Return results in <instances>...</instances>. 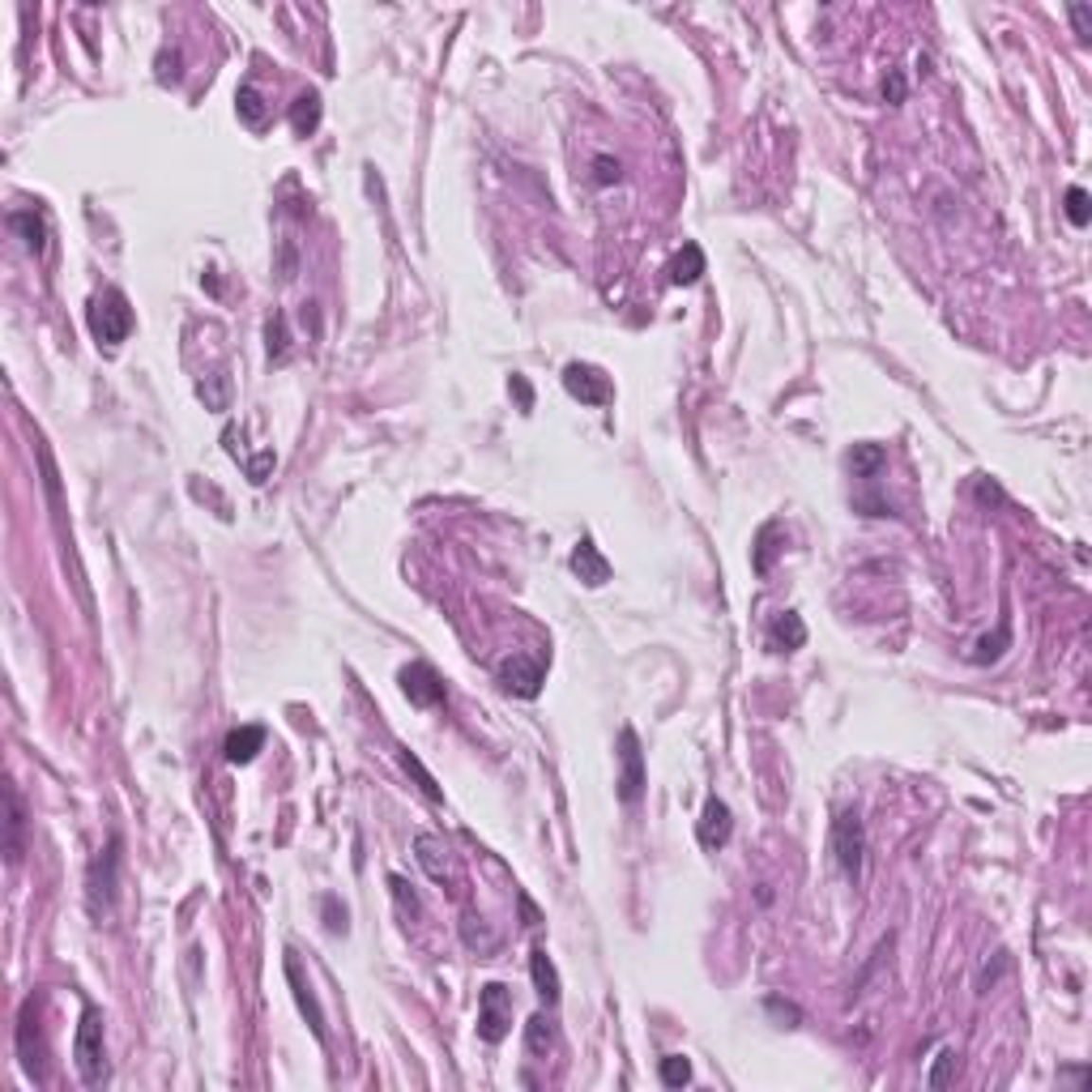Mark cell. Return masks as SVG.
Segmentation results:
<instances>
[{
	"label": "cell",
	"mask_w": 1092,
	"mask_h": 1092,
	"mask_svg": "<svg viewBox=\"0 0 1092 1092\" xmlns=\"http://www.w3.org/2000/svg\"><path fill=\"white\" fill-rule=\"evenodd\" d=\"M116 892H120V836L107 841V850H98V858L90 862L86 875V909L90 918H112L116 909Z\"/></svg>",
	"instance_id": "obj_1"
},
{
	"label": "cell",
	"mask_w": 1092,
	"mask_h": 1092,
	"mask_svg": "<svg viewBox=\"0 0 1092 1092\" xmlns=\"http://www.w3.org/2000/svg\"><path fill=\"white\" fill-rule=\"evenodd\" d=\"M73 1063H78L81 1080L90 1088L107 1083V1046H103V1011L98 1007H86L78 1024V1037H73Z\"/></svg>",
	"instance_id": "obj_2"
},
{
	"label": "cell",
	"mask_w": 1092,
	"mask_h": 1092,
	"mask_svg": "<svg viewBox=\"0 0 1092 1092\" xmlns=\"http://www.w3.org/2000/svg\"><path fill=\"white\" fill-rule=\"evenodd\" d=\"M86 320H90V333H95L103 346H120L124 337L133 333V308H129V299H124V291H116V286H107L103 295L90 299Z\"/></svg>",
	"instance_id": "obj_3"
},
{
	"label": "cell",
	"mask_w": 1092,
	"mask_h": 1092,
	"mask_svg": "<svg viewBox=\"0 0 1092 1092\" xmlns=\"http://www.w3.org/2000/svg\"><path fill=\"white\" fill-rule=\"evenodd\" d=\"M862 853H867V832H862L858 811H841L832 819V858L850 884L862 879Z\"/></svg>",
	"instance_id": "obj_4"
},
{
	"label": "cell",
	"mask_w": 1092,
	"mask_h": 1092,
	"mask_svg": "<svg viewBox=\"0 0 1092 1092\" xmlns=\"http://www.w3.org/2000/svg\"><path fill=\"white\" fill-rule=\"evenodd\" d=\"M508 1024H512V994L499 981H487L478 994V1037L487 1046H499L508 1037Z\"/></svg>",
	"instance_id": "obj_5"
},
{
	"label": "cell",
	"mask_w": 1092,
	"mask_h": 1092,
	"mask_svg": "<svg viewBox=\"0 0 1092 1092\" xmlns=\"http://www.w3.org/2000/svg\"><path fill=\"white\" fill-rule=\"evenodd\" d=\"M564 388L585 405H611V397H615L611 376H606L602 367H594V363H568V367H564Z\"/></svg>",
	"instance_id": "obj_6"
},
{
	"label": "cell",
	"mask_w": 1092,
	"mask_h": 1092,
	"mask_svg": "<svg viewBox=\"0 0 1092 1092\" xmlns=\"http://www.w3.org/2000/svg\"><path fill=\"white\" fill-rule=\"evenodd\" d=\"M18 1058L27 1066V1075L35 1083H44V1063H47V1049H44V1037H39V1011H35V998L22 1003V1015H18Z\"/></svg>",
	"instance_id": "obj_7"
},
{
	"label": "cell",
	"mask_w": 1092,
	"mask_h": 1092,
	"mask_svg": "<svg viewBox=\"0 0 1092 1092\" xmlns=\"http://www.w3.org/2000/svg\"><path fill=\"white\" fill-rule=\"evenodd\" d=\"M542 674H546L542 657H529V653H512V657L499 662V683H504L508 691H516V696H525V700L538 696Z\"/></svg>",
	"instance_id": "obj_8"
},
{
	"label": "cell",
	"mask_w": 1092,
	"mask_h": 1092,
	"mask_svg": "<svg viewBox=\"0 0 1092 1092\" xmlns=\"http://www.w3.org/2000/svg\"><path fill=\"white\" fill-rule=\"evenodd\" d=\"M397 683H402L405 700L419 708H436L444 705V683H439V674L431 671L427 662H410L402 674H397Z\"/></svg>",
	"instance_id": "obj_9"
},
{
	"label": "cell",
	"mask_w": 1092,
	"mask_h": 1092,
	"mask_svg": "<svg viewBox=\"0 0 1092 1092\" xmlns=\"http://www.w3.org/2000/svg\"><path fill=\"white\" fill-rule=\"evenodd\" d=\"M619 798L628 802H640V794H645V756H640V743L632 730L619 734Z\"/></svg>",
	"instance_id": "obj_10"
},
{
	"label": "cell",
	"mask_w": 1092,
	"mask_h": 1092,
	"mask_svg": "<svg viewBox=\"0 0 1092 1092\" xmlns=\"http://www.w3.org/2000/svg\"><path fill=\"white\" fill-rule=\"evenodd\" d=\"M700 845L705 850H722L725 841H730V832H734V819H730V807H725L722 798H708L705 802V815H700Z\"/></svg>",
	"instance_id": "obj_11"
},
{
	"label": "cell",
	"mask_w": 1092,
	"mask_h": 1092,
	"mask_svg": "<svg viewBox=\"0 0 1092 1092\" xmlns=\"http://www.w3.org/2000/svg\"><path fill=\"white\" fill-rule=\"evenodd\" d=\"M572 572H577V577L585 581L589 589H598V585H606V581H611V564L602 560V551H598L589 538L577 542V551H572Z\"/></svg>",
	"instance_id": "obj_12"
},
{
	"label": "cell",
	"mask_w": 1092,
	"mask_h": 1092,
	"mask_svg": "<svg viewBox=\"0 0 1092 1092\" xmlns=\"http://www.w3.org/2000/svg\"><path fill=\"white\" fill-rule=\"evenodd\" d=\"M260 747H265V730H260V725H240V730H231V734H226V743H223V751H226L231 764H252Z\"/></svg>",
	"instance_id": "obj_13"
},
{
	"label": "cell",
	"mask_w": 1092,
	"mask_h": 1092,
	"mask_svg": "<svg viewBox=\"0 0 1092 1092\" xmlns=\"http://www.w3.org/2000/svg\"><path fill=\"white\" fill-rule=\"evenodd\" d=\"M9 231H18L22 243H27L35 257H44V252H47V223H44V214H35V209H13Z\"/></svg>",
	"instance_id": "obj_14"
},
{
	"label": "cell",
	"mask_w": 1092,
	"mask_h": 1092,
	"mask_svg": "<svg viewBox=\"0 0 1092 1092\" xmlns=\"http://www.w3.org/2000/svg\"><path fill=\"white\" fill-rule=\"evenodd\" d=\"M529 973H533V986H538L542 1003H546V1007L560 1003V973H555V964H551V956H546V947H533Z\"/></svg>",
	"instance_id": "obj_15"
},
{
	"label": "cell",
	"mask_w": 1092,
	"mask_h": 1092,
	"mask_svg": "<svg viewBox=\"0 0 1092 1092\" xmlns=\"http://www.w3.org/2000/svg\"><path fill=\"white\" fill-rule=\"evenodd\" d=\"M768 640H773L777 653H790V649H802V640H807V628H802V619L794 611L777 615L773 628H768Z\"/></svg>",
	"instance_id": "obj_16"
},
{
	"label": "cell",
	"mask_w": 1092,
	"mask_h": 1092,
	"mask_svg": "<svg viewBox=\"0 0 1092 1092\" xmlns=\"http://www.w3.org/2000/svg\"><path fill=\"white\" fill-rule=\"evenodd\" d=\"M286 977H291V990H295V998H299V1011L308 1015L312 1032H316V1037H325V1015H320L316 998H312V994H308V986H303V977H299V964H295V956H286Z\"/></svg>",
	"instance_id": "obj_17"
},
{
	"label": "cell",
	"mask_w": 1092,
	"mask_h": 1092,
	"mask_svg": "<svg viewBox=\"0 0 1092 1092\" xmlns=\"http://www.w3.org/2000/svg\"><path fill=\"white\" fill-rule=\"evenodd\" d=\"M700 274H705V252H700L696 243H683V252L671 260V282L674 286H691Z\"/></svg>",
	"instance_id": "obj_18"
},
{
	"label": "cell",
	"mask_w": 1092,
	"mask_h": 1092,
	"mask_svg": "<svg viewBox=\"0 0 1092 1092\" xmlns=\"http://www.w3.org/2000/svg\"><path fill=\"white\" fill-rule=\"evenodd\" d=\"M235 112H240V120L248 124V129H260L269 116L265 107V95H260L257 86H240V95H235Z\"/></svg>",
	"instance_id": "obj_19"
},
{
	"label": "cell",
	"mask_w": 1092,
	"mask_h": 1092,
	"mask_svg": "<svg viewBox=\"0 0 1092 1092\" xmlns=\"http://www.w3.org/2000/svg\"><path fill=\"white\" fill-rule=\"evenodd\" d=\"M291 124H295V133H299V137L316 133V124H320V95H316V90H308V95L295 98V107H291Z\"/></svg>",
	"instance_id": "obj_20"
},
{
	"label": "cell",
	"mask_w": 1092,
	"mask_h": 1092,
	"mask_svg": "<svg viewBox=\"0 0 1092 1092\" xmlns=\"http://www.w3.org/2000/svg\"><path fill=\"white\" fill-rule=\"evenodd\" d=\"M414 850H419V862H422V870H427L436 884H444V862H439V853H444V845L436 841L431 832H419L414 836Z\"/></svg>",
	"instance_id": "obj_21"
},
{
	"label": "cell",
	"mask_w": 1092,
	"mask_h": 1092,
	"mask_svg": "<svg viewBox=\"0 0 1092 1092\" xmlns=\"http://www.w3.org/2000/svg\"><path fill=\"white\" fill-rule=\"evenodd\" d=\"M5 798H9V862L18 867L22 862V828H27V815H22V798H18V790H5Z\"/></svg>",
	"instance_id": "obj_22"
},
{
	"label": "cell",
	"mask_w": 1092,
	"mask_h": 1092,
	"mask_svg": "<svg viewBox=\"0 0 1092 1092\" xmlns=\"http://www.w3.org/2000/svg\"><path fill=\"white\" fill-rule=\"evenodd\" d=\"M402 768H405V773L414 777V781L422 785V794H427L431 802H444V790H439V785H436V777H431L427 768H422V760H419V756H410V751H402Z\"/></svg>",
	"instance_id": "obj_23"
},
{
	"label": "cell",
	"mask_w": 1092,
	"mask_h": 1092,
	"mask_svg": "<svg viewBox=\"0 0 1092 1092\" xmlns=\"http://www.w3.org/2000/svg\"><path fill=\"white\" fill-rule=\"evenodd\" d=\"M850 465H853V474H867V478H870V474L884 465V448H879V444H853Z\"/></svg>",
	"instance_id": "obj_24"
},
{
	"label": "cell",
	"mask_w": 1092,
	"mask_h": 1092,
	"mask_svg": "<svg viewBox=\"0 0 1092 1092\" xmlns=\"http://www.w3.org/2000/svg\"><path fill=\"white\" fill-rule=\"evenodd\" d=\"M952 1071H956V1049L952 1046H943L939 1049V1058H935V1066H930V1075H926V1088H947V1080H952Z\"/></svg>",
	"instance_id": "obj_25"
},
{
	"label": "cell",
	"mask_w": 1092,
	"mask_h": 1092,
	"mask_svg": "<svg viewBox=\"0 0 1092 1092\" xmlns=\"http://www.w3.org/2000/svg\"><path fill=\"white\" fill-rule=\"evenodd\" d=\"M691 1080V1063L683 1054H671V1058H662V1083L666 1088H683V1083Z\"/></svg>",
	"instance_id": "obj_26"
},
{
	"label": "cell",
	"mask_w": 1092,
	"mask_h": 1092,
	"mask_svg": "<svg viewBox=\"0 0 1092 1092\" xmlns=\"http://www.w3.org/2000/svg\"><path fill=\"white\" fill-rule=\"evenodd\" d=\"M1066 218H1071V226H1088L1092 209H1088V192L1083 188H1066Z\"/></svg>",
	"instance_id": "obj_27"
},
{
	"label": "cell",
	"mask_w": 1092,
	"mask_h": 1092,
	"mask_svg": "<svg viewBox=\"0 0 1092 1092\" xmlns=\"http://www.w3.org/2000/svg\"><path fill=\"white\" fill-rule=\"evenodd\" d=\"M551 1049V1029H546V1015H533L529 1020V1054H546Z\"/></svg>",
	"instance_id": "obj_28"
},
{
	"label": "cell",
	"mask_w": 1092,
	"mask_h": 1092,
	"mask_svg": "<svg viewBox=\"0 0 1092 1092\" xmlns=\"http://www.w3.org/2000/svg\"><path fill=\"white\" fill-rule=\"evenodd\" d=\"M286 346H291V342H286V320L274 316V320H269V354L282 363V359H286Z\"/></svg>",
	"instance_id": "obj_29"
},
{
	"label": "cell",
	"mask_w": 1092,
	"mask_h": 1092,
	"mask_svg": "<svg viewBox=\"0 0 1092 1092\" xmlns=\"http://www.w3.org/2000/svg\"><path fill=\"white\" fill-rule=\"evenodd\" d=\"M226 393H231V380H226V376H214V388L201 385V397H206L214 410H226Z\"/></svg>",
	"instance_id": "obj_30"
},
{
	"label": "cell",
	"mask_w": 1092,
	"mask_h": 1092,
	"mask_svg": "<svg viewBox=\"0 0 1092 1092\" xmlns=\"http://www.w3.org/2000/svg\"><path fill=\"white\" fill-rule=\"evenodd\" d=\"M884 98L887 103H904V73L901 69H892L884 78Z\"/></svg>",
	"instance_id": "obj_31"
},
{
	"label": "cell",
	"mask_w": 1092,
	"mask_h": 1092,
	"mask_svg": "<svg viewBox=\"0 0 1092 1092\" xmlns=\"http://www.w3.org/2000/svg\"><path fill=\"white\" fill-rule=\"evenodd\" d=\"M1071 22H1075V35H1080V39L1092 35V9H1088V5H1071Z\"/></svg>",
	"instance_id": "obj_32"
},
{
	"label": "cell",
	"mask_w": 1092,
	"mask_h": 1092,
	"mask_svg": "<svg viewBox=\"0 0 1092 1092\" xmlns=\"http://www.w3.org/2000/svg\"><path fill=\"white\" fill-rule=\"evenodd\" d=\"M325 918H329L325 926L333 930V935H342V930H346V909H337V896H329V901H325Z\"/></svg>",
	"instance_id": "obj_33"
},
{
	"label": "cell",
	"mask_w": 1092,
	"mask_h": 1092,
	"mask_svg": "<svg viewBox=\"0 0 1092 1092\" xmlns=\"http://www.w3.org/2000/svg\"><path fill=\"white\" fill-rule=\"evenodd\" d=\"M594 171H598V175H594L598 184H615V180H619V163H615V158H598Z\"/></svg>",
	"instance_id": "obj_34"
}]
</instances>
